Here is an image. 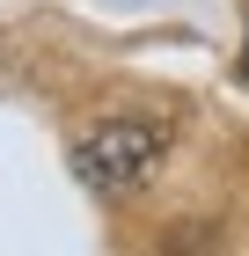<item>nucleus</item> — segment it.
I'll return each instance as SVG.
<instances>
[{"instance_id": "f257e3e1", "label": "nucleus", "mask_w": 249, "mask_h": 256, "mask_svg": "<svg viewBox=\"0 0 249 256\" xmlns=\"http://www.w3.org/2000/svg\"><path fill=\"white\" fill-rule=\"evenodd\" d=\"M66 161H74V176L88 183V190H132L154 161H161V124H147V118L96 124V132L74 139V154H66Z\"/></svg>"}, {"instance_id": "f03ea898", "label": "nucleus", "mask_w": 249, "mask_h": 256, "mask_svg": "<svg viewBox=\"0 0 249 256\" xmlns=\"http://www.w3.org/2000/svg\"><path fill=\"white\" fill-rule=\"evenodd\" d=\"M242 80H249V44H242Z\"/></svg>"}]
</instances>
